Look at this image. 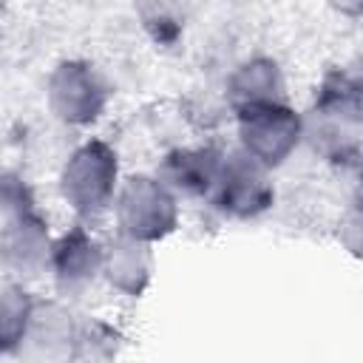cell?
<instances>
[{"mask_svg": "<svg viewBox=\"0 0 363 363\" xmlns=\"http://www.w3.org/2000/svg\"><path fill=\"white\" fill-rule=\"evenodd\" d=\"M303 119V139L309 147L335 164H357L363 128V85L349 68H332L315 88Z\"/></svg>", "mask_w": 363, "mask_h": 363, "instance_id": "cell-1", "label": "cell"}, {"mask_svg": "<svg viewBox=\"0 0 363 363\" xmlns=\"http://www.w3.org/2000/svg\"><path fill=\"white\" fill-rule=\"evenodd\" d=\"M119 190V153L105 139L82 142L60 170V196L79 224L102 218Z\"/></svg>", "mask_w": 363, "mask_h": 363, "instance_id": "cell-2", "label": "cell"}, {"mask_svg": "<svg viewBox=\"0 0 363 363\" xmlns=\"http://www.w3.org/2000/svg\"><path fill=\"white\" fill-rule=\"evenodd\" d=\"M111 213L119 235L150 247L179 227V199L153 173H133L122 179Z\"/></svg>", "mask_w": 363, "mask_h": 363, "instance_id": "cell-3", "label": "cell"}, {"mask_svg": "<svg viewBox=\"0 0 363 363\" xmlns=\"http://www.w3.org/2000/svg\"><path fill=\"white\" fill-rule=\"evenodd\" d=\"M111 94L113 88L108 77L91 60H62L54 65L45 82L48 111L71 128L94 125L105 113Z\"/></svg>", "mask_w": 363, "mask_h": 363, "instance_id": "cell-4", "label": "cell"}, {"mask_svg": "<svg viewBox=\"0 0 363 363\" xmlns=\"http://www.w3.org/2000/svg\"><path fill=\"white\" fill-rule=\"evenodd\" d=\"M233 113L238 130V150H244L267 170L281 167L303 142V119L289 102H264L238 108Z\"/></svg>", "mask_w": 363, "mask_h": 363, "instance_id": "cell-5", "label": "cell"}, {"mask_svg": "<svg viewBox=\"0 0 363 363\" xmlns=\"http://www.w3.org/2000/svg\"><path fill=\"white\" fill-rule=\"evenodd\" d=\"M210 204L235 221H250L264 216L275 204L272 170L250 159L244 150H227L218 167L216 187L210 193Z\"/></svg>", "mask_w": 363, "mask_h": 363, "instance_id": "cell-6", "label": "cell"}, {"mask_svg": "<svg viewBox=\"0 0 363 363\" xmlns=\"http://www.w3.org/2000/svg\"><path fill=\"white\" fill-rule=\"evenodd\" d=\"M0 363H77V318L71 309L57 298H37L23 340Z\"/></svg>", "mask_w": 363, "mask_h": 363, "instance_id": "cell-7", "label": "cell"}, {"mask_svg": "<svg viewBox=\"0 0 363 363\" xmlns=\"http://www.w3.org/2000/svg\"><path fill=\"white\" fill-rule=\"evenodd\" d=\"M48 272L57 289V301H79L102 281V244L88 233L85 224L68 227L51 244Z\"/></svg>", "mask_w": 363, "mask_h": 363, "instance_id": "cell-8", "label": "cell"}, {"mask_svg": "<svg viewBox=\"0 0 363 363\" xmlns=\"http://www.w3.org/2000/svg\"><path fill=\"white\" fill-rule=\"evenodd\" d=\"M51 244L48 221L37 210L14 216L0 224V269L14 284L34 281L48 272Z\"/></svg>", "mask_w": 363, "mask_h": 363, "instance_id": "cell-9", "label": "cell"}, {"mask_svg": "<svg viewBox=\"0 0 363 363\" xmlns=\"http://www.w3.org/2000/svg\"><path fill=\"white\" fill-rule=\"evenodd\" d=\"M224 150L213 145L199 147H173L162 156L156 167V179L176 196V199H210Z\"/></svg>", "mask_w": 363, "mask_h": 363, "instance_id": "cell-10", "label": "cell"}, {"mask_svg": "<svg viewBox=\"0 0 363 363\" xmlns=\"http://www.w3.org/2000/svg\"><path fill=\"white\" fill-rule=\"evenodd\" d=\"M224 99L233 111L264 102H286V79L278 60L267 54L241 60L224 82Z\"/></svg>", "mask_w": 363, "mask_h": 363, "instance_id": "cell-11", "label": "cell"}, {"mask_svg": "<svg viewBox=\"0 0 363 363\" xmlns=\"http://www.w3.org/2000/svg\"><path fill=\"white\" fill-rule=\"evenodd\" d=\"M156 272V255L150 244L116 235L102 244V281L125 298H142Z\"/></svg>", "mask_w": 363, "mask_h": 363, "instance_id": "cell-12", "label": "cell"}, {"mask_svg": "<svg viewBox=\"0 0 363 363\" xmlns=\"http://www.w3.org/2000/svg\"><path fill=\"white\" fill-rule=\"evenodd\" d=\"M34 303L37 298L23 284H0V357L14 352L23 340L34 315Z\"/></svg>", "mask_w": 363, "mask_h": 363, "instance_id": "cell-13", "label": "cell"}, {"mask_svg": "<svg viewBox=\"0 0 363 363\" xmlns=\"http://www.w3.org/2000/svg\"><path fill=\"white\" fill-rule=\"evenodd\" d=\"M122 335L102 318H77V363H116Z\"/></svg>", "mask_w": 363, "mask_h": 363, "instance_id": "cell-14", "label": "cell"}, {"mask_svg": "<svg viewBox=\"0 0 363 363\" xmlns=\"http://www.w3.org/2000/svg\"><path fill=\"white\" fill-rule=\"evenodd\" d=\"M28 210H37L31 184L14 170H0V224Z\"/></svg>", "mask_w": 363, "mask_h": 363, "instance_id": "cell-15", "label": "cell"}, {"mask_svg": "<svg viewBox=\"0 0 363 363\" xmlns=\"http://www.w3.org/2000/svg\"><path fill=\"white\" fill-rule=\"evenodd\" d=\"M139 14H142L145 28L153 34L156 43H173L182 31L179 20L173 17V9H167V6H142Z\"/></svg>", "mask_w": 363, "mask_h": 363, "instance_id": "cell-16", "label": "cell"}]
</instances>
